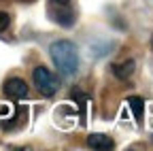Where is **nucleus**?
<instances>
[{
  "mask_svg": "<svg viewBox=\"0 0 153 151\" xmlns=\"http://www.w3.org/2000/svg\"><path fill=\"white\" fill-rule=\"evenodd\" d=\"M51 60L55 64V68L60 70L64 77H72L79 68V53H76L74 43L70 41H57L49 47Z\"/></svg>",
  "mask_w": 153,
  "mask_h": 151,
  "instance_id": "1",
  "label": "nucleus"
},
{
  "mask_svg": "<svg viewBox=\"0 0 153 151\" xmlns=\"http://www.w3.org/2000/svg\"><path fill=\"white\" fill-rule=\"evenodd\" d=\"M32 79H34V85L36 89L43 94V96H53V94L57 91V79L55 74L45 68V66H36L34 72H32Z\"/></svg>",
  "mask_w": 153,
  "mask_h": 151,
  "instance_id": "2",
  "label": "nucleus"
},
{
  "mask_svg": "<svg viewBox=\"0 0 153 151\" xmlns=\"http://www.w3.org/2000/svg\"><path fill=\"white\" fill-rule=\"evenodd\" d=\"M4 94L9 98H13V100H22V98H26L28 96V85H26V81L24 79H19V77H13V79H9L7 83H4Z\"/></svg>",
  "mask_w": 153,
  "mask_h": 151,
  "instance_id": "3",
  "label": "nucleus"
},
{
  "mask_svg": "<svg viewBox=\"0 0 153 151\" xmlns=\"http://www.w3.org/2000/svg\"><path fill=\"white\" fill-rule=\"evenodd\" d=\"M87 145L91 149H113L115 143L108 134H100V132H96V134H89L87 136Z\"/></svg>",
  "mask_w": 153,
  "mask_h": 151,
  "instance_id": "4",
  "label": "nucleus"
},
{
  "mask_svg": "<svg viewBox=\"0 0 153 151\" xmlns=\"http://www.w3.org/2000/svg\"><path fill=\"white\" fill-rule=\"evenodd\" d=\"M134 60H126V62H117V64H113V74L117 79H121V81H126V79H130L132 77V72H134Z\"/></svg>",
  "mask_w": 153,
  "mask_h": 151,
  "instance_id": "5",
  "label": "nucleus"
},
{
  "mask_svg": "<svg viewBox=\"0 0 153 151\" xmlns=\"http://www.w3.org/2000/svg\"><path fill=\"white\" fill-rule=\"evenodd\" d=\"M53 19H55L57 24H62V26H72V24H74V15H72V11H70V4H68V7H60V4H57V13H55Z\"/></svg>",
  "mask_w": 153,
  "mask_h": 151,
  "instance_id": "6",
  "label": "nucleus"
},
{
  "mask_svg": "<svg viewBox=\"0 0 153 151\" xmlns=\"http://www.w3.org/2000/svg\"><path fill=\"white\" fill-rule=\"evenodd\" d=\"M128 106L132 109V113H134V117H136V119L143 117V98H138V96L128 98Z\"/></svg>",
  "mask_w": 153,
  "mask_h": 151,
  "instance_id": "7",
  "label": "nucleus"
},
{
  "mask_svg": "<svg viewBox=\"0 0 153 151\" xmlns=\"http://www.w3.org/2000/svg\"><path fill=\"white\" fill-rule=\"evenodd\" d=\"M9 24H11V17H9V13L0 11V32H2V30H7V28H9Z\"/></svg>",
  "mask_w": 153,
  "mask_h": 151,
  "instance_id": "8",
  "label": "nucleus"
},
{
  "mask_svg": "<svg viewBox=\"0 0 153 151\" xmlns=\"http://www.w3.org/2000/svg\"><path fill=\"white\" fill-rule=\"evenodd\" d=\"M51 4H60V7H68L70 0H51Z\"/></svg>",
  "mask_w": 153,
  "mask_h": 151,
  "instance_id": "9",
  "label": "nucleus"
},
{
  "mask_svg": "<svg viewBox=\"0 0 153 151\" xmlns=\"http://www.w3.org/2000/svg\"><path fill=\"white\" fill-rule=\"evenodd\" d=\"M151 45H153V39H151Z\"/></svg>",
  "mask_w": 153,
  "mask_h": 151,
  "instance_id": "10",
  "label": "nucleus"
}]
</instances>
